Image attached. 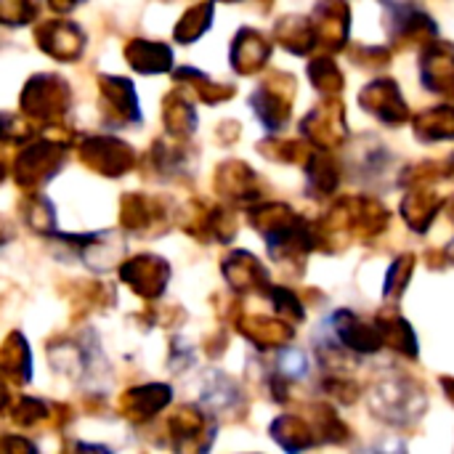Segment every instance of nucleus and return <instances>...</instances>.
I'll list each match as a JSON object with an SVG mask.
<instances>
[{"label": "nucleus", "instance_id": "f257e3e1", "mask_svg": "<svg viewBox=\"0 0 454 454\" xmlns=\"http://www.w3.org/2000/svg\"><path fill=\"white\" fill-rule=\"evenodd\" d=\"M279 359H282V367H287V370H285L287 375H303V372L309 370V359H306L301 351H295V348L285 351Z\"/></svg>", "mask_w": 454, "mask_h": 454}]
</instances>
